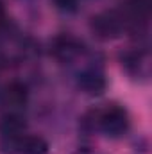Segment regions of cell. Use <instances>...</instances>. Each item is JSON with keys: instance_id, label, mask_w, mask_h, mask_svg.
<instances>
[{"instance_id": "1", "label": "cell", "mask_w": 152, "mask_h": 154, "mask_svg": "<svg viewBox=\"0 0 152 154\" xmlns=\"http://www.w3.org/2000/svg\"><path fill=\"white\" fill-rule=\"evenodd\" d=\"M20 149L22 154H47V143L41 138H23Z\"/></svg>"}]
</instances>
